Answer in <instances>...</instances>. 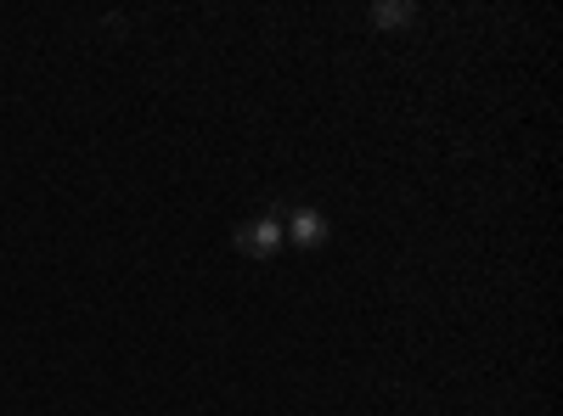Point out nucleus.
<instances>
[{
  "label": "nucleus",
  "mask_w": 563,
  "mask_h": 416,
  "mask_svg": "<svg viewBox=\"0 0 563 416\" xmlns=\"http://www.w3.org/2000/svg\"><path fill=\"white\" fill-rule=\"evenodd\" d=\"M276 248H282V220H271V214H260V220H243L238 225V254L243 259H276Z\"/></svg>",
  "instance_id": "nucleus-1"
},
{
  "label": "nucleus",
  "mask_w": 563,
  "mask_h": 416,
  "mask_svg": "<svg viewBox=\"0 0 563 416\" xmlns=\"http://www.w3.org/2000/svg\"><path fill=\"white\" fill-rule=\"evenodd\" d=\"M327 237H333V225H327V214H321V209H288V220H282V243L327 248Z\"/></svg>",
  "instance_id": "nucleus-2"
},
{
  "label": "nucleus",
  "mask_w": 563,
  "mask_h": 416,
  "mask_svg": "<svg viewBox=\"0 0 563 416\" xmlns=\"http://www.w3.org/2000/svg\"><path fill=\"white\" fill-rule=\"evenodd\" d=\"M372 23H378V29H411L417 7H411V0H378V7H372Z\"/></svg>",
  "instance_id": "nucleus-3"
}]
</instances>
